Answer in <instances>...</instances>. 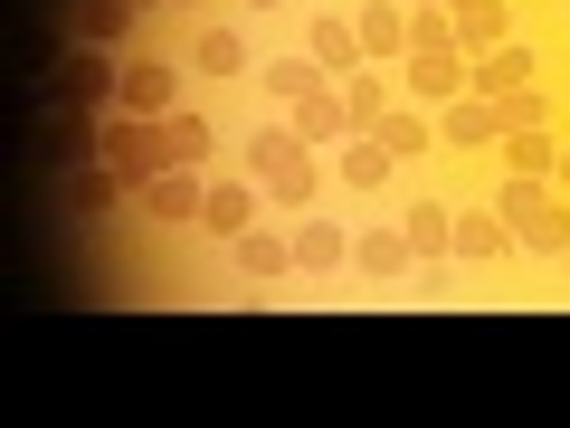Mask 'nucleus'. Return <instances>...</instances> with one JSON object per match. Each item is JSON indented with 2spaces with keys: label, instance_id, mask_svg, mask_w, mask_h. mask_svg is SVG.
Segmentation results:
<instances>
[{
  "label": "nucleus",
  "instance_id": "nucleus-20",
  "mask_svg": "<svg viewBox=\"0 0 570 428\" xmlns=\"http://www.w3.org/2000/svg\"><path fill=\"white\" fill-rule=\"evenodd\" d=\"M48 163H67V172L105 163V124H96V115H77V105H58V124H48Z\"/></svg>",
  "mask_w": 570,
  "mask_h": 428
},
{
  "label": "nucleus",
  "instance_id": "nucleus-24",
  "mask_svg": "<svg viewBox=\"0 0 570 428\" xmlns=\"http://www.w3.org/2000/svg\"><path fill=\"white\" fill-rule=\"evenodd\" d=\"M352 266H362V276H409V266H419V257H409V228L400 220H390V228H362V239H352Z\"/></svg>",
  "mask_w": 570,
  "mask_h": 428
},
{
  "label": "nucleus",
  "instance_id": "nucleus-36",
  "mask_svg": "<svg viewBox=\"0 0 570 428\" xmlns=\"http://www.w3.org/2000/svg\"><path fill=\"white\" fill-rule=\"evenodd\" d=\"M561 266H570V247H561Z\"/></svg>",
  "mask_w": 570,
  "mask_h": 428
},
{
  "label": "nucleus",
  "instance_id": "nucleus-30",
  "mask_svg": "<svg viewBox=\"0 0 570 428\" xmlns=\"http://www.w3.org/2000/svg\"><path fill=\"white\" fill-rule=\"evenodd\" d=\"M409 48H456V10H409Z\"/></svg>",
  "mask_w": 570,
  "mask_h": 428
},
{
  "label": "nucleus",
  "instance_id": "nucleus-21",
  "mask_svg": "<svg viewBox=\"0 0 570 428\" xmlns=\"http://www.w3.org/2000/svg\"><path fill=\"white\" fill-rule=\"evenodd\" d=\"M381 153H390V163H419V153H438V115L400 96V105L381 115Z\"/></svg>",
  "mask_w": 570,
  "mask_h": 428
},
{
  "label": "nucleus",
  "instance_id": "nucleus-37",
  "mask_svg": "<svg viewBox=\"0 0 570 428\" xmlns=\"http://www.w3.org/2000/svg\"><path fill=\"white\" fill-rule=\"evenodd\" d=\"M513 10H523V0H513Z\"/></svg>",
  "mask_w": 570,
  "mask_h": 428
},
{
  "label": "nucleus",
  "instance_id": "nucleus-2",
  "mask_svg": "<svg viewBox=\"0 0 570 428\" xmlns=\"http://www.w3.org/2000/svg\"><path fill=\"white\" fill-rule=\"evenodd\" d=\"M115 86H124L115 48H67V67L48 77V105H77V115H115Z\"/></svg>",
  "mask_w": 570,
  "mask_h": 428
},
{
  "label": "nucleus",
  "instance_id": "nucleus-26",
  "mask_svg": "<svg viewBox=\"0 0 570 428\" xmlns=\"http://www.w3.org/2000/svg\"><path fill=\"white\" fill-rule=\"evenodd\" d=\"M485 105H494V134H551L561 124L542 86H513V96H485Z\"/></svg>",
  "mask_w": 570,
  "mask_h": 428
},
{
  "label": "nucleus",
  "instance_id": "nucleus-19",
  "mask_svg": "<svg viewBox=\"0 0 570 428\" xmlns=\"http://www.w3.org/2000/svg\"><path fill=\"white\" fill-rule=\"evenodd\" d=\"M456 257H466V266H504V257H513V228L494 220V201L456 210Z\"/></svg>",
  "mask_w": 570,
  "mask_h": 428
},
{
  "label": "nucleus",
  "instance_id": "nucleus-12",
  "mask_svg": "<svg viewBox=\"0 0 570 428\" xmlns=\"http://www.w3.org/2000/svg\"><path fill=\"white\" fill-rule=\"evenodd\" d=\"M532 77H542V48H532V39H504V48H485V58H475L466 96H513V86H532Z\"/></svg>",
  "mask_w": 570,
  "mask_h": 428
},
{
  "label": "nucleus",
  "instance_id": "nucleus-8",
  "mask_svg": "<svg viewBox=\"0 0 570 428\" xmlns=\"http://www.w3.org/2000/svg\"><path fill=\"white\" fill-rule=\"evenodd\" d=\"M257 210H266V191L247 182V172H209V201H200V228H209V239H238V228H257Z\"/></svg>",
  "mask_w": 570,
  "mask_h": 428
},
{
  "label": "nucleus",
  "instance_id": "nucleus-11",
  "mask_svg": "<svg viewBox=\"0 0 570 428\" xmlns=\"http://www.w3.org/2000/svg\"><path fill=\"white\" fill-rule=\"evenodd\" d=\"M295 266H305V276H343L352 266V228L324 220V210H305V220H295Z\"/></svg>",
  "mask_w": 570,
  "mask_h": 428
},
{
  "label": "nucleus",
  "instance_id": "nucleus-17",
  "mask_svg": "<svg viewBox=\"0 0 570 428\" xmlns=\"http://www.w3.org/2000/svg\"><path fill=\"white\" fill-rule=\"evenodd\" d=\"M438 143H448V153H494V105L485 96H456V105H438Z\"/></svg>",
  "mask_w": 570,
  "mask_h": 428
},
{
  "label": "nucleus",
  "instance_id": "nucleus-35",
  "mask_svg": "<svg viewBox=\"0 0 570 428\" xmlns=\"http://www.w3.org/2000/svg\"><path fill=\"white\" fill-rule=\"evenodd\" d=\"M134 10H153V0H134Z\"/></svg>",
  "mask_w": 570,
  "mask_h": 428
},
{
  "label": "nucleus",
  "instance_id": "nucleus-1",
  "mask_svg": "<svg viewBox=\"0 0 570 428\" xmlns=\"http://www.w3.org/2000/svg\"><path fill=\"white\" fill-rule=\"evenodd\" d=\"M247 182H257L266 210H285V220L324 210V163H314V143L295 134V124H257V134H247Z\"/></svg>",
  "mask_w": 570,
  "mask_h": 428
},
{
  "label": "nucleus",
  "instance_id": "nucleus-10",
  "mask_svg": "<svg viewBox=\"0 0 570 428\" xmlns=\"http://www.w3.org/2000/svg\"><path fill=\"white\" fill-rule=\"evenodd\" d=\"M115 210H134V182H124L115 163L67 172V220H115Z\"/></svg>",
  "mask_w": 570,
  "mask_h": 428
},
{
  "label": "nucleus",
  "instance_id": "nucleus-13",
  "mask_svg": "<svg viewBox=\"0 0 570 428\" xmlns=\"http://www.w3.org/2000/svg\"><path fill=\"white\" fill-rule=\"evenodd\" d=\"M163 153H171V172H209V153H219V124H209L200 105H171V115H163Z\"/></svg>",
  "mask_w": 570,
  "mask_h": 428
},
{
  "label": "nucleus",
  "instance_id": "nucleus-5",
  "mask_svg": "<svg viewBox=\"0 0 570 428\" xmlns=\"http://www.w3.org/2000/svg\"><path fill=\"white\" fill-rule=\"evenodd\" d=\"M105 163L124 172V182H163L171 172V153H163V124H142V115H105Z\"/></svg>",
  "mask_w": 570,
  "mask_h": 428
},
{
  "label": "nucleus",
  "instance_id": "nucleus-3",
  "mask_svg": "<svg viewBox=\"0 0 570 428\" xmlns=\"http://www.w3.org/2000/svg\"><path fill=\"white\" fill-rule=\"evenodd\" d=\"M466 77H475L466 48H409V58H400V96H409V105H428V115L466 96Z\"/></svg>",
  "mask_w": 570,
  "mask_h": 428
},
{
  "label": "nucleus",
  "instance_id": "nucleus-16",
  "mask_svg": "<svg viewBox=\"0 0 570 428\" xmlns=\"http://www.w3.org/2000/svg\"><path fill=\"white\" fill-rule=\"evenodd\" d=\"M285 124H295V134H305L314 153H333V143L352 134V115H343V86H314V96H295V105H285Z\"/></svg>",
  "mask_w": 570,
  "mask_h": 428
},
{
  "label": "nucleus",
  "instance_id": "nucleus-9",
  "mask_svg": "<svg viewBox=\"0 0 570 428\" xmlns=\"http://www.w3.org/2000/svg\"><path fill=\"white\" fill-rule=\"evenodd\" d=\"M333 86H343L352 134H381V115L400 105V67H352V77H333Z\"/></svg>",
  "mask_w": 570,
  "mask_h": 428
},
{
  "label": "nucleus",
  "instance_id": "nucleus-29",
  "mask_svg": "<svg viewBox=\"0 0 570 428\" xmlns=\"http://www.w3.org/2000/svg\"><path fill=\"white\" fill-rule=\"evenodd\" d=\"M551 153H561V134H504V143H494V163H504V172H551Z\"/></svg>",
  "mask_w": 570,
  "mask_h": 428
},
{
  "label": "nucleus",
  "instance_id": "nucleus-22",
  "mask_svg": "<svg viewBox=\"0 0 570 428\" xmlns=\"http://www.w3.org/2000/svg\"><path fill=\"white\" fill-rule=\"evenodd\" d=\"M134 0H77V48H134Z\"/></svg>",
  "mask_w": 570,
  "mask_h": 428
},
{
  "label": "nucleus",
  "instance_id": "nucleus-38",
  "mask_svg": "<svg viewBox=\"0 0 570 428\" xmlns=\"http://www.w3.org/2000/svg\"><path fill=\"white\" fill-rule=\"evenodd\" d=\"M561 10H570V0H561Z\"/></svg>",
  "mask_w": 570,
  "mask_h": 428
},
{
  "label": "nucleus",
  "instance_id": "nucleus-34",
  "mask_svg": "<svg viewBox=\"0 0 570 428\" xmlns=\"http://www.w3.org/2000/svg\"><path fill=\"white\" fill-rule=\"evenodd\" d=\"M171 10H209V0H171Z\"/></svg>",
  "mask_w": 570,
  "mask_h": 428
},
{
  "label": "nucleus",
  "instance_id": "nucleus-7",
  "mask_svg": "<svg viewBox=\"0 0 570 428\" xmlns=\"http://www.w3.org/2000/svg\"><path fill=\"white\" fill-rule=\"evenodd\" d=\"M400 228H409V257H419V266L456 257V210L438 201V191H409V201H400Z\"/></svg>",
  "mask_w": 570,
  "mask_h": 428
},
{
  "label": "nucleus",
  "instance_id": "nucleus-25",
  "mask_svg": "<svg viewBox=\"0 0 570 428\" xmlns=\"http://www.w3.org/2000/svg\"><path fill=\"white\" fill-rule=\"evenodd\" d=\"M257 86H266V105H295V96H314V86H333V77L305 58V48H295V58H266V67H257Z\"/></svg>",
  "mask_w": 570,
  "mask_h": 428
},
{
  "label": "nucleus",
  "instance_id": "nucleus-6",
  "mask_svg": "<svg viewBox=\"0 0 570 428\" xmlns=\"http://www.w3.org/2000/svg\"><path fill=\"white\" fill-rule=\"evenodd\" d=\"M171 105H181V67H171V58H124L115 115H142V124H163Z\"/></svg>",
  "mask_w": 570,
  "mask_h": 428
},
{
  "label": "nucleus",
  "instance_id": "nucleus-14",
  "mask_svg": "<svg viewBox=\"0 0 570 428\" xmlns=\"http://www.w3.org/2000/svg\"><path fill=\"white\" fill-rule=\"evenodd\" d=\"M352 29H362V58L371 67H400L409 58V0H371V10H352Z\"/></svg>",
  "mask_w": 570,
  "mask_h": 428
},
{
  "label": "nucleus",
  "instance_id": "nucleus-27",
  "mask_svg": "<svg viewBox=\"0 0 570 428\" xmlns=\"http://www.w3.org/2000/svg\"><path fill=\"white\" fill-rule=\"evenodd\" d=\"M333 172H343V191H381V182H390V153H381V134H343Z\"/></svg>",
  "mask_w": 570,
  "mask_h": 428
},
{
  "label": "nucleus",
  "instance_id": "nucleus-15",
  "mask_svg": "<svg viewBox=\"0 0 570 428\" xmlns=\"http://www.w3.org/2000/svg\"><path fill=\"white\" fill-rule=\"evenodd\" d=\"M190 67H200V77H257V58H247V29L200 20V29H190Z\"/></svg>",
  "mask_w": 570,
  "mask_h": 428
},
{
  "label": "nucleus",
  "instance_id": "nucleus-23",
  "mask_svg": "<svg viewBox=\"0 0 570 428\" xmlns=\"http://www.w3.org/2000/svg\"><path fill=\"white\" fill-rule=\"evenodd\" d=\"M228 257H238V276L276 285L285 266H295V239H276V228H238V239H228Z\"/></svg>",
  "mask_w": 570,
  "mask_h": 428
},
{
  "label": "nucleus",
  "instance_id": "nucleus-4",
  "mask_svg": "<svg viewBox=\"0 0 570 428\" xmlns=\"http://www.w3.org/2000/svg\"><path fill=\"white\" fill-rule=\"evenodd\" d=\"M200 201H209V172H163V182H142L124 220L134 228H200Z\"/></svg>",
  "mask_w": 570,
  "mask_h": 428
},
{
  "label": "nucleus",
  "instance_id": "nucleus-33",
  "mask_svg": "<svg viewBox=\"0 0 570 428\" xmlns=\"http://www.w3.org/2000/svg\"><path fill=\"white\" fill-rule=\"evenodd\" d=\"M409 10H448V0H409Z\"/></svg>",
  "mask_w": 570,
  "mask_h": 428
},
{
  "label": "nucleus",
  "instance_id": "nucleus-28",
  "mask_svg": "<svg viewBox=\"0 0 570 428\" xmlns=\"http://www.w3.org/2000/svg\"><path fill=\"white\" fill-rule=\"evenodd\" d=\"M513 39V0H494V10H456V48L466 58H485V48Z\"/></svg>",
  "mask_w": 570,
  "mask_h": 428
},
{
  "label": "nucleus",
  "instance_id": "nucleus-32",
  "mask_svg": "<svg viewBox=\"0 0 570 428\" xmlns=\"http://www.w3.org/2000/svg\"><path fill=\"white\" fill-rule=\"evenodd\" d=\"M238 10H295V0H238Z\"/></svg>",
  "mask_w": 570,
  "mask_h": 428
},
{
  "label": "nucleus",
  "instance_id": "nucleus-31",
  "mask_svg": "<svg viewBox=\"0 0 570 428\" xmlns=\"http://www.w3.org/2000/svg\"><path fill=\"white\" fill-rule=\"evenodd\" d=\"M551 182H561V191H570V134H561V153H551Z\"/></svg>",
  "mask_w": 570,
  "mask_h": 428
},
{
  "label": "nucleus",
  "instance_id": "nucleus-18",
  "mask_svg": "<svg viewBox=\"0 0 570 428\" xmlns=\"http://www.w3.org/2000/svg\"><path fill=\"white\" fill-rule=\"evenodd\" d=\"M305 58L324 67V77H352V67H371V58H362V29H352L343 10H324V20L305 29Z\"/></svg>",
  "mask_w": 570,
  "mask_h": 428
}]
</instances>
